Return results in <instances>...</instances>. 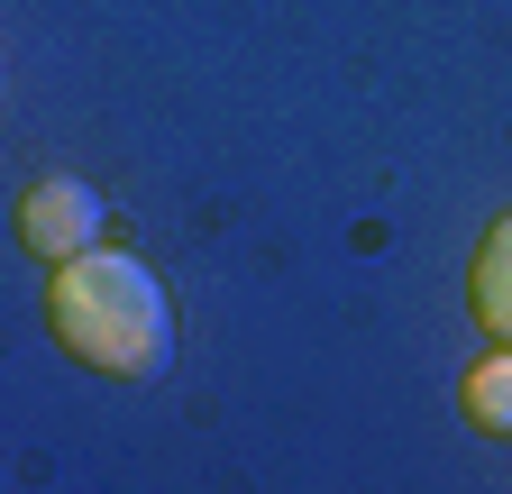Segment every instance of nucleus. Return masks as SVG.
<instances>
[{"label":"nucleus","instance_id":"f257e3e1","mask_svg":"<svg viewBox=\"0 0 512 494\" xmlns=\"http://www.w3.org/2000/svg\"><path fill=\"white\" fill-rule=\"evenodd\" d=\"M46 321H55V348L74 366H92V376L156 385L174 366V302H165V284L138 257H110V247H83V257L55 266Z\"/></svg>","mask_w":512,"mask_h":494},{"label":"nucleus","instance_id":"20e7f679","mask_svg":"<svg viewBox=\"0 0 512 494\" xmlns=\"http://www.w3.org/2000/svg\"><path fill=\"white\" fill-rule=\"evenodd\" d=\"M458 412H467L476 430H503V440H512V348H503V357H485V366H467Z\"/></svg>","mask_w":512,"mask_h":494},{"label":"nucleus","instance_id":"7ed1b4c3","mask_svg":"<svg viewBox=\"0 0 512 494\" xmlns=\"http://www.w3.org/2000/svg\"><path fill=\"white\" fill-rule=\"evenodd\" d=\"M467 302H476V321L512 348V211L485 229V247H476V266H467Z\"/></svg>","mask_w":512,"mask_h":494},{"label":"nucleus","instance_id":"f03ea898","mask_svg":"<svg viewBox=\"0 0 512 494\" xmlns=\"http://www.w3.org/2000/svg\"><path fill=\"white\" fill-rule=\"evenodd\" d=\"M92 238H101V193L83 174H37L19 193V247H28V257L64 266V257H83Z\"/></svg>","mask_w":512,"mask_h":494}]
</instances>
